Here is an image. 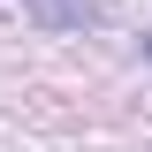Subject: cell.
<instances>
[{
    "mask_svg": "<svg viewBox=\"0 0 152 152\" xmlns=\"http://www.w3.org/2000/svg\"><path fill=\"white\" fill-rule=\"evenodd\" d=\"M23 15H31L38 31H84V23H99L107 8H99V0H23Z\"/></svg>",
    "mask_w": 152,
    "mask_h": 152,
    "instance_id": "1",
    "label": "cell"
},
{
    "mask_svg": "<svg viewBox=\"0 0 152 152\" xmlns=\"http://www.w3.org/2000/svg\"><path fill=\"white\" fill-rule=\"evenodd\" d=\"M145 61H152V31H145Z\"/></svg>",
    "mask_w": 152,
    "mask_h": 152,
    "instance_id": "2",
    "label": "cell"
}]
</instances>
